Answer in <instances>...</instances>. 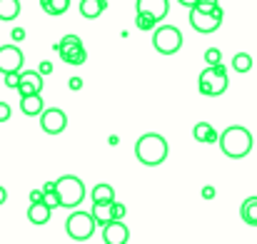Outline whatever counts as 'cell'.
<instances>
[{"label":"cell","mask_w":257,"mask_h":244,"mask_svg":"<svg viewBox=\"0 0 257 244\" xmlns=\"http://www.w3.org/2000/svg\"><path fill=\"white\" fill-rule=\"evenodd\" d=\"M217 142H220L222 155L230 157V160H242V157H247V155L252 152V145H255L252 132H250L247 127H242V125H230V127L220 135Z\"/></svg>","instance_id":"1"},{"label":"cell","mask_w":257,"mask_h":244,"mask_svg":"<svg viewBox=\"0 0 257 244\" xmlns=\"http://www.w3.org/2000/svg\"><path fill=\"white\" fill-rule=\"evenodd\" d=\"M168 152H170L168 140H165L163 135H155V132H145V135H140L138 142H135V157L145 164V167H158V164H163L168 160Z\"/></svg>","instance_id":"2"},{"label":"cell","mask_w":257,"mask_h":244,"mask_svg":"<svg viewBox=\"0 0 257 244\" xmlns=\"http://www.w3.org/2000/svg\"><path fill=\"white\" fill-rule=\"evenodd\" d=\"M55 194H58L60 207L75 209V207H80V202L85 199V184H83V179L75 177V174H63V177L55 179Z\"/></svg>","instance_id":"3"},{"label":"cell","mask_w":257,"mask_h":244,"mask_svg":"<svg viewBox=\"0 0 257 244\" xmlns=\"http://www.w3.org/2000/svg\"><path fill=\"white\" fill-rule=\"evenodd\" d=\"M227 85H230V80H227V70H225L222 63L207 65L200 73V78H197V87H200V92L205 97H220L227 90Z\"/></svg>","instance_id":"4"},{"label":"cell","mask_w":257,"mask_h":244,"mask_svg":"<svg viewBox=\"0 0 257 244\" xmlns=\"http://www.w3.org/2000/svg\"><path fill=\"white\" fill-rule=\"evenodd\" d=\"M153 48L160 55H175L182 48V33L175 25H160L153 33Z\"/></svg>","instance_id":"5"},{"label":"cell","mask_w":257,"mask_h":244,"mask_svg":"<svg viewBox=\"0 0 257 244\" xmlns=\"http://www.w3.org/2000/svg\"><path fill=\"white\" fill-rule=\"evenodd\" d=\"M65 232L75 242H85L95 234V219L90 212H73L65 222Z\"/></svg>","instance_id":"6"},{"label":"cell","mask_w":257,"mask_h":244,"mask_svg":"<svg viewBox=\"0 0 257 244\" xmlns=\"http://www.w3.org/2000/svg\"><path fill=\"white\" fill-rule=\"evenodd\" d=\"M190 25H192L195 33H202V35H210V33L220 30V25H222V8L217 5L212 13L190 8Z\"/></svg>","instance_id":"7"},{"label":"cell","mask_w":257,"mask_h":244,"mask_svg":"<svg viewBox=\"0 0 257 244\" xmlns=\"http://www.w3.org/2000/svg\"><path fill=\"white\" fill-rule=\"evenodd\" d=\"M40 127L48 135H60L68 127V115L60 107H48L40 112Z\"/></svg>","instance_id":"8"},{"label":"cell","mask_w":257,"mask_h":244,"mask_svg":"<svg viewBox=\"0 0 257 244\" xmlns=\"http://www.w3.org/2000/svg\"><path fill=\"white\" fill-rule=\"evenodd\" d=\"M25 63L23 50L13 43V45H0V73H20Z\"/></svg>","instance_id":"9"},{"label":"cell","mask_w":257,"mask_h":244,"mask_svg":"<svg viewBox=\"0 0 257 244\" xmlns=\"http://www.w3.org/2000/svg\"><path fill=\"white\" fill-rule=\"evenodd\" d=\"M102 239L105 244H127L130 229L122 224V219H110L107 224H102Z\"/></svg>","instance_id":"10"},{"label":"cell","mask_w":257,"mask_h":244,"mask_svg":"<svg viewBox=\"0 0 257 244\" xmlns=\"http://www.w3.org/2000/svg\"><path fill=\"white\" fill-rule=\"evenodd\" d=\"M18 95H33V92H43V75L38 70H20V82H18Z\"/></svg>","instance_id":"11"},{"label":"cell","mask_w":257,"mask_h":244,"mask_svg":"<svg viewBox=\"0 0 257 244\" xmlns=\"http://www.w3.org/2000/svg\"><path fill=\"white\" fill-rule=\"evenodd\" d=\"M135 10L138 13H148V15H153L160 23L170 13V0H138L135 3Z\"/></svg>","instance_id":"12"},{"label":"cell","mask_w":257,"mask_h":244,"mask_svg":"<svg viewBox=\"0 0 257 244\" xmlns=\"http://www.w3.org/2000/svg\"><path fill=\"white\" fill-rule=\"evenodd\" d=\"M43 110H45V102H43L40 92L23 95V97H20V112H23V115H28V117H40Z\"/></svg>","instance_id":"13"},{"label":"cell","mask_w":257,"mask_h":244,"mask_svg":"<svg viewBox=\"0 0 257 244\" xmlns=\"http://www.w3.org/2000/svg\"><path fill=\"white\" fill-rule=\"evenodd\" d=\"M53 217V209L45 204V202H30V209H28V219L35 224V227H43L48 224Z\"/></svg>","instance_id":"14"},{"label":"cell","mask_w":257,"mask_h":244,"mask_svg":"<svg viewBox=\"0 0 257 244\" xmlns=\"http://www.w3.org/2000/svg\"><path fill=\"white\" fill-rule=\"evenodd\" d=\"M58 55H60V60L63 63H68V65H83L87 60V53L85 48H83V43L80 45H70V48H63V50H58Z\"/></svg>","instance_id":"15"},{"label":"cell","mask_w":257,"mask_h":244,"mask_svg":"<svg viewBox=\"0 0 257 244\" xmlns=\"http://www.w3.org/2000/svg\"><path fill=\"white\" fill-rule=\"evenodd\" d=\"M192 137H195L197 142H205V145H215V142L220 140V135L215 132V127H212L210 122H197V125L192 127Z\"/></svg>","instance_id":"16"},{"label":"cell","mask_w":257,"mask_h":244,"mask_svg":"<svg viewBox=\"0 0 257 244\" xmlns=\"http://www.w3.org/2000/svg\"><path fill=\"white\" fill-rule=\"evenodd\" d=\"M105 10H107V3H105V0H80V15H83L85 20L100 18Z\"/></svg>","instance_id":"17"},{"label":"cell","mask_w":257,"mask_h":244,"mask_svg":"<svg viewBox=\"0 0 257 244\" xmlns=\"http://www.w3.org/2000/svg\"><path fill=\"white\" fill-rule=\"evenodd\" d=\"M90 197H92V202H100V204H110V202H115V189H112V187H110L107 182H100V184H95V187H92Z\"/></svg>","instance_id":"18"},{"label":"cell","mask_w":257,"mask_h":244,"mask_svg":"<svg viewBox=\"0 0 257 244\" xmlns=\"http://www.w3.org/2000/svg\"><path fill=\"white\" fill-rule=\"evenodd\" d=\"M240 217H242L245 224L257 227V197H247V199L242 202V207H240Z\"/></svg>","instance_id":"19"},{"label":"cell","mask_w":257,"mask_h":244,"mask_svg":"<svg viewBox=\"0 0 257 244\" xmlns=\"http://www.w3.org/2000/svg\"><path fill=\"white\" fill-rule=\"evenodd\" d=\"M20 15V0H0V20L10 23Z\"/></svg>","instance_id":"20"},{"label":"cell","mask_w":257,"mask_h":244,"mask_svg":"<svg viewBox=\"0 0 257 244\" xmlns=\"http://www.w3.org/2000/svg\"><path fill=\"white\" fill-rule=\"evenodd\" d=\"M112 204V202H110ZM110 204H100V202H92V209H90V214H92V219H95V224H107L110 219H112V212H110Z\"/></svg>","instance_id":"21"},{"label":"cell","mask_w":257,"mask_h":244,"mask_svg":"<svg viewBox=\"0 0 257 244\" xmlns=\"http://www.w3.org/2000/svg\"><path fill=\"white\" fill-rule=\"evenodd\" d=\"M252 65H255V60H252V55H250V53H237V55L232 58V70H235V73H240V75L250 73V70H252Z\"/></svg>","instance_id":"22"},{"label":"cell","mask_w":257,"mask_h":244,"mask_svg":"<svg viewBox=\"0 0 257 244\" xmlns=\"http://www.w3.org/2000/svg\"><path fill=\"white\" fill-rule=\"evenodd\" d=\"M40 5L48 15H63L70 8V0H40Z\"/></svg>","instance_id":"23"},{"label":"cell","mask_w":257,"mask_h":244,"mask_svg":"<svg viewBox=\"0 0 257 244\" xmlns=\"http://www.w3.org/2000/svg\"><path fill=\"white\" fill-rule=\"evenodd\" d=\"M135 25H138L140 30H155L158 20H155L153 15H148V13H135Z\"/></svg>","instance_id":"24"},{"label":"cell","mask_w":257,"mask_h":244,"mask_svg":"<svg viewBox=\"0 0 257 244\" xmlns=\"http://www.w3.org/2000/svg\"><path fill=\"white\" fill-rule=\"evenodd\" d=\"M80 43H83V40H80L78 35L68 33V35H63V38H60V40H58V43L53 45V50L58 53V50H63V48H70V45H80Z\"/></svg>","instance_id":"25"},{"label":"cell","mask_w":257,"mask_h":244,"mask_svg":"<svg viewBox=\"0 0 257 244\" xmlns=\"http://www.w3.org/2000/svg\"><path fill=\"white\" fill-rule=\"evenodd\" d=\"M205 60H207V65H217V63H222V53H220L217 48H207Z\"/></svg>","instance_id":"26"},{"label":"cell","mask_w":257,"mask_h":244,"mask_svg":"<svg viewBox=\"0 0 257 244\" xmlns=\"http://www.w3.org/2000/svg\"><path fill=\"white\" fill-rule=\"evenodd\" d=\"M110 212H112V219H122V217L127 214V207H125L122 202H112V204H110Z\"/></svg>","instance_id":"27"},{"label":"cell","mask_w":257,"mask_h":244,"mask_svg":"<svg viewBox=\"0 0 257 244\" xmlns=\"http://www.w3.org/2000/svg\"><path fill=\"white\" fill-rule=\"evenodd\" d=\"M217 5H220V0H197L192 8H197V10H205V13H212Z\"/></svg>","instance_id":"28"},{"label":"cell","mask_w":257,"mask_h":244,"mask_svg":"<svg viewBox=\"0 0 257 244\" xmlns=\"http://www.w3.org/2000/svg\"><path fill=\"white\" fill-rule=\"evenodd\" d=\"M3 78H5V87L15 90V87H18V82H20V73H5Z\"/></svg>","instance_id":"29"},{"label":"cell","mask_w":257,"mask_h":244,"mask_svg":"<svg viewBox=\"0 0 257 244\" xmlns=\"http://www.w3.org/2000/svg\"><path fill=\"white\" fill-rule=\"evenodd\" d=\"M43 202L50 207V209H55V207H60V202H58V194L55 192H45V197H43Z\"/></svg>","instance_id":"30"},{"label":"cell","mask_w":257,"mask_h":244,"mask_svg":"<svg viewBox=\"0 0 257 244\" xmlns=\"http://www.w3.org/2000/svg\"><path fill=\"white\" fill-rule=\"evenodd\" d=\"M10 115H13L10 105H8V102H0V122H8V120H10Z\"/></svg>","instance_id":"31"},{"label":"cell","mask_w":257,"mask_h":244,"mask_svg":"<svg viewBox=\"0 0 257 244\" xmlns=\"http://www.w3.org/2000/svg\"><path fill=\"white\" fill-rule=\"evenodd\" d=\"M38 73H40V75H50V73H53V63H50V60H43V63L38 65Z\"/></svg>","instance_id":"32"},{"label":"cell","mask_w":257,"mask_h":244,"mask_svg":"<svg viewBox=\"0 0 257 244\" xmlns=\"http://www.w3.org/2000/svg\"><path fill=\"white\" fill-rule=\"evenodd\" d=\"M215 194H217V189H215L212 184H207V187H202V197H205V199H215Z\"/></svg>","instance_id":"33"},{"label":"cell","mask_w":257,"mask_h":244,"mask_svg":"<svg viewBox=\"0 0 257 244\" xmlns=\"http://www.w3.org/2000/svg\"><path fill=\"white\" fill-rule=\"evenodd\" d=\"M10 35H13V40H15V43H20V40H25V30H23V28H15V30H13Z\"/></svg>","instance_id":"34"},{"label":"cell","mask_w":257,"mask_h":244,"mask_svg":"<svg viewBox=\"0 0 257 244\" xmlns=\"http://www.w3.org/2000/svg\"><path fill=\"white\" fill-rule=\"evenodd\" d=\"M43 197H45L43 189H33V192H30V202H43Z\"/></svg>","instance_id":"35"},{"label":"cell","mask_w":257,"mask_h":244,"mask_svg":"<svg viewBox=\"0 0 257 244\" xmlns=\"http://www.w3.org/2000/svg\"><path fill=\"white\" fill-rule=\"evenodd\" d=\"M68 87L75 92V90H80V87H83V80H80V78H70V80H68Z\"/></svg>","instance_id":"36"},{"label":"cell","mask_w":257,"mask_h":244,"mask_svg":"<svg viewBox=\"0 0 257 244\" xmlns=\"http://www.w3.org/2000/svg\"><path fill=\"white\" fill-rule=\"evenodd\" d=\"M43 192H55V182H45V187H43Z\"/></svg>","instance_id":"37"},{"label":"cell","mask_w":257,"mask_h":244,"mask_svg":"<svg viewBox=\"0 0 257 244\" xmlns=\"http://www.w3.org/2000/svg\"><path fill=\"white\" fill-rule=\"evenodd\" d=\"M5 199H8V192H5V187H0V204H5Z\"/></svg>","instance_id":"38"},{"label":"cell","mask_w":257,"mask_h":244,"mask_svg":"<svg viewBox=\"0 0 257 244\" xmlns=\"http://www.w3.org/2000/svg\"><path fill=\"white\" fill-rule=\"evenodd\" d=\"M177 3H180V5H185V8H192L197 0H177Z\"/></svg>","instance_id":"39"}]
</instances>
